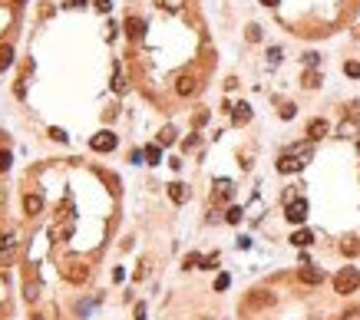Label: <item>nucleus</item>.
<instances>
[{
    "mask_svg": "<svg viewBox=\"0 0 360 320\" xmlns=\"http://www.w3.org/2000/svg\"><path fill=\"white\" fill-rule=\"evenodd\" d=\"M357 284H360V274L354 271V267H344L341 274L334 277V291L337 294H351V291H357Z\"/></svg>",
    "mask_w": 360,
    "mask_h": 320,
    "instance_id": "f257e3e1",
    "label": "nucleus"
},
{
    "mask_svg": "<svg viewBox=\"0 0 360 320\" xmlns=\"http://www.w3.org/2000/svg\"><path fill=\"white\" fill-rule=\"evenodd\" d=\"M90 146L96 149V152H112V149H116V136H112V132H96Z\"/></svg>",
    "mask_w": 360,
    "mask_h": 320,
    "instance_id": "f03ea898",
    "label": "nucleus"
},
{
    "mask_svg": "<svg viewBox=\"0 0 360 320\" xmlns=\"http://www.w3.org/2000/svg\"><path fill=\"white\" fill-rule=\"evenodd\" d=\"M304 218H307V205H304V201L287 205V221H304Z\"/></svg>",
    "mask_w": 360,
    "mask_h": 320,
    "instance_id": "7ed1b4c3",
    "label": "nucleus"
},
{
    "mask_svg": "<svg viewBox=\"0 0 360 320\" xmlns=\"http://www.w3.org/2000/svg\"><path fill=\"white\" fill-rule=\"evenodd\" d=\"M126 30H129V37H132V40H139L142 33H146V23H142L139 17H129V20H126Z\"/></svg>",
    "mask_w": 360,
    "mask_h": 320,
    "instance_id": "20e7f679",
    "label": "nucleus"
},
{
    "mask_svg": "<svg viewBox=\"0 0 360 320\" xmlns=\"http://www.w3.org/2000/svg\"><path fill=\"white\" fill-rule=\"evenodd\" d=\"M40 208H43V198H40V195H27V198H23V211H27V215H37Z\"/></svg>",
    "mask_w": 360,
    "mask_h": 320,
    "instance_id": "39448f33",
    "label": "nucleus"
},
{
    "mask_svg": "<svg viewBox=\"0 0 360 320\" xmlns=\"http://www.w3.org/2000/svg\"><path fill=\"white\" fill-rule=\"evenodd\" d=\"M301 281H304V284H321L324 274H321V271H314V267H304V271H301Z\"/></svg>",
    "mask_w": 360,
    "mask_h": 320,
    "instance_id": "423d86ee",
    "label": "nucleus"
},
{
    "mask_svg": "<svg viewBox=\"0 0 360 320\" xmlns=\"http://www.w3.org/2000/svg\"><path fill=\"white\" fill-rule=\"evenodd\" d=\"M10 63H13V50H10V46H0V70H7Z\"/></svg>",
    "mask_w": 360,
    "mask_h": 320,
    "instance_id": "0eeeda50",
    "label": "nucleus"
},
{
    "mask_svg": "<svg viewBox=\"0 0 360 320\" xmlns=\"http://www.w3.org/2000/svg\"><path fill=\"white\" fill-rule=\"evenodd\" d=\"M192 89H195V82L188 80V76H182V80H179V92H182V96H188Z\"/></svg>",
    "mask_w": 360,
    "mask_h": 320,
    "instance_id": "6e6552de",
    "label": "nucleus"
},
{
    "mask_svg": "<svg viewBox=\"0 0 360 320\" xmlns=\"http://www.w3.org/2000/svg\"><path fill=\"white\" fill-rule=\"evenodd\" d=\"M327 132V122H311V139H321Z\"/></svg>",
    "mask_w": 360,
    "mask_h": 320,
    "instance_id": "1a4fd4ad",
    "label": "nucleus"
},
{
    "mask_svg": "<svg viewBox=\"0 0 360 320\" xmlns=\"http://www.w3.org/2000/svg\"><path fill=\"white\" fill-rule=\"evenodd\" d=\"M291 241H294V244H301V247H304V244H311V231H297V235H294Z\"/></svg>",
    "mask_w": 360,
    "mask_h": 320,
    "instance_id": "9d476101",
    "label": "nucleus"
},
{
    "mask_svg": "<svg viewBox=\"0 0 360 320\" xmlns=\"http://www.w3.org/2000/svg\"><path fill=\"white\" fill-rule=\"evenodd\" d=\"M10 162H13V159H10V152H0V172H7Z\"/></svg>",
    "mask_w": 360,
    "mask_h": 320,
    "instance_id": "9b49d317",
    "label": "nucleus"
},
{
    "mask_svg": "<svg viewBox=\"0 0 360 320\" xmlns=\"http://www.w3.org/2000/svg\"><path fill=\"white\" fill-rule=\"evenodd\" d=\"M248 116H251V112H248V106H238V112H235V119H238V122H248Z\"/></svg>",
    "mask_w": 360,
    "mask_h": 320,
    "instance_id": "f8f14e48",
    "label": "nucleus"
},
{
    "mask_svg": "<svg viewBox=\"0 0 360 320\" xmlns=\"http://www.w3.org/2000/svg\"><path fill=\"white\" fill-rule=\"evenodd\" d=\"M50 136H53L56 142H66V132H63V129H50Z\"/></svg>",
    "mask_w": 360,
    "mask_h": 320,
    "instance_id": "ddd939ff",
    "label": "nucleus"
},
{
    "mask_svg": "<svg viewBox=\"0 0 360 320\" xmlns=\"http://www.w3.org/2000/svg\"><path fill=\"white\" fill-rule=\"evenodd\" d=\"M347 73H351V76H360V63H347Z\"/></svg>",
    "mask_w": 360,
    "mask_h": 320,
    "instance_id": "4468645a",
    "label": "nucleus"
},
{
    "mask_svg": "<svg viewBox=\"0 0 360 320\" xmlns=\"http://www.w3.org/2000/svg\"><path fill=\"white\" fill-rule=\"evenodd\" d=\"M261 3H265V7H274V3H277V0H261Z\"/></svg>",
    "mask_w": 360,
    "mask_h": 320,
    "instance_id": "2eb2a0df",
    "label": "nucleus"
}]
</instances>
